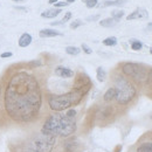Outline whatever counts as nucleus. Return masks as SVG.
I'll return each mask as SVG.
<instances>
[{"mask_svg":"<svg viewBox=\"0 0 152 152\" xmlns=\"http://www.w3.org/2000/svg\"><path fill=\"white\" fill-rule=\"evenodd\" d=\"M150 53H151V54H152V47H151V48H150Z\"/></svg>","mask_w":152,"mask_h":152,"instance_id":"36","label":"nucleus"},{"mask_svg":"<svg viewBox=\"0 0 152 152\" xmlns=\"http://www.w3.org/2000/svg\"><path fill=\"white\" fill-rule=\"evenodd\" d=\"M124 4H126V0H104L97 6L99 8H104V7H110V6H122Z\"/></svg>","mask_w":152,"mask_h":152,"instance_id":"11","label":"nucleus"},{"mask_svg":"<svg viewBox=\"0 0 152 152\" xmlns=\"http://www.w3.org/2000/svg\"><path fill=\"white\" fill-rule=\"evenodd\" d=\"M99 19V14H95V15H91V17H88L87 21H96V20Z\"/></svg>","mask_w":152,"mask_h":152,"instance_id":"29","label":"nucleus"},{"mask_svg":"<svg viewBox=\"0 0 152 152\" xmlns=\"http://www.w3.org/2000/svg\"><path fill=\"white\" fill-rule=\"evenodd\" d=\"M56 144V137L47 133L34 136L25 145L23 152H52Z\"/></svg>","mask_w":152,"mask_h":152,"instance_id":"5","label":"nucleus"},{"mask_svg":"<svg viewBox=\"0 0 152 152\" xmlns=\"http://www.w3.org/2000/svg\"><path fill=\"white\" fill-rule=\"evenodd\" d=\"M121 150H122V146H121V145H118V148L115 150V152H119Z\"/></svg>","mask_w":152,"mask_h":152,"instance_id":"32","label":"nucleus"},{"mask_svg":"<svg viewBox=\"0 0 152 152\" xmlns=\"http://www.w3.org/2000/svg\"><path fill=\"white\" fill-rule=\"evenodd\" d=\"M83 94L77 91V90H72L69 93L62 94V95H52L48 98V105L53 111L61 113L63 110H67L74 105H77L82 98Z\"/></svg>","mask_w":152,"mask_h":152,"instance_id":"3","label":"nucleus"},{"mask_svg":"<svg viewBox=\"0 0 152 152\" xmlns=\"http://www.w3.org/2000/svg\"><path fill=\"white\" fill-rule=\"evenodd\" d=\"M103 45L104 46H109V47H113L117 45V39L115 37H110V38H107L103 40Z\"/></svg>","mask_w":152,"mask_h":152,"instance_id":"21","label":"nucleus"},{"mask_svg":"<svg viewBox=\"0 0 152 152\" xmlns=\"http://www.w3.org/2000/svg\"><path fill=\"white\" fill-rule=\"evenodd\" d=\"M117 20L113 19V18H107V19H103L99 21V25L102 27H107V28H110V27H114L117 25Z\"/></svg>","mask_w":152,"mask_h":152,"instance_id":"16","label":"nucleus"},{"mask_svg":"<svg viewBox=\"0 0 152 152\" xmlns=\"http://www.w3.org/2000/svg\"><path fill=\"white\" fill-rule=\"evenodd\" d=\"M96 76H97V80L99 82H104L105 78H107V72L104 70L103 67H98L97 70H96Z\"/></svg>","mask_w":152,"mask_h":152,"instance_id":"18","label":"nucleus"},{"mask_svg":"<svg viewBox=\"0 0 152 152\" xmlns=\"http://www.w3.org/2000/svg\"><path fill=\"white\" fill-rule=\"evenodd\" d=\"M82 49H83V52H84L86 54H91V53H93L91 48H90V47H88L86 43H83V45H82Z\"/></svg>","mask_w":152,"mask_h":152,"instance_id":"26","label":"nucleus"},{"mask_svg":"<svg viewBox=\"0 0 152 152\" xmlns=\"http://www.w3.org/2000/svg\"><path fill=\"white\" fill-rule=\"evenodd\" d=\"M83 25V22H82V20L77 19V20H74L72 23H70V28L72 29H76V28H78L80 26H82Z\"/></svg>","mask_w":152,"mask_h":152,"instance_id":"24","label":"nucleus"},{"mask_svg":"<svg viewBox=\"0 0 152 152\" xmlns=\"http://www.w3.org/2000/svg\"><path fill=\"white\" fill-rule=\"evenodd\" d=\"M12 55H13V54H12L11 52H6V53H2L0 56L2 57V58H5V57H11Z\"/></svg>","mask_w":152,"mask_h":152,"instance_id":"30","label":"nucleus"},{"mask_svg":"<svg viewBox=\"0 0 152 152\" xmlns=\"http://www.w3.org/2000/svg\"><path fill=\"white\" fill-rule=\"evenodd\" d=\"M143 48V43L138 40H131V49L132 50H140Z\"/></svg>","mask_w":152,"mask_h":152,"instance_id":"22","label":"nucleus"},{"mask_svg":"<svg viewBox=\"0 0 152 152\" xmlns=\"http://www.w3.org/2000/svg\"><path fill=\"white\" fill-rule=\"evenodd\" d=\"M91 88V81L90 77L83 73H80L76 76L75 82H74V90H77L80 93H82L83 95H87V93L90 90Z\"/></svg>","mask_w":152,"mask_h":152,"instance_id":"7","label":"nucleus"},{"mask_svg":"<svg viewBox=\"0 0 152 152\" xmlns=\"http://www.w3.org/2000/svg\"><path fill=\"white\" fill-rule=\"evenodd\" d=\"M72 19V12H67L66 14H64V17H63V19L61 20V23L63 25L64 22H67V21H69V20Z\"/></svg>","mask_w":152,"mask_h":152,"instance_id":"25","label":"nucleus"},{"mask_svg":"<svg viewBox=\"0 0 152 152\" xmlns=\"http://www.w3.org/2000/svg\"><path fill=\"white\" fill-rule=\"evenodd\" d=\"M13 1H17V2H21V1H25V0H13Z\"/></svg>","mask_w":152,"mask_h":152,"instance_id":"35","label":"nucleus"},{"mask_svg":"<svg viewBox=\"0 0 152 152\" xmlns=\"http://www.w3.org/2000/svg\"><path fill=\"white\" fill-rule=\"evenodd\" d=\"M42 104V93L37 77L27 72L12 76L5 90V110L10 118L28 123L38 117Z\"/></svg>","mask_w":152,"mask_h":152,"instance_id":"1","label":"nucleus"},{"mask_svg":"<svg viewBox=\"0 0 152 152\" xmlns=\"http://www.w3.org/2000/svg\"><path fill=\"white\" fill-rule=\"evenodd\" d=\"M81 52V49L78 47H74V46H68L66 48V53L69 55H78Z\"/></svg>","mask_w":152,"mask_h":152,"instance_id":"20","label":"nucleus"},{"mask_svg":"<svg viewBox=\"0 0 152 152\" xmlns=\"http://www.w3.org/2000/svg\"><path fill=\"white\" fill-rule=\"evenodd\" d=\"M0 95H1V87H0Z\"/></svg>","mask_w":152,"mask_h":152,"instance_id":"37","label":"nucleus"},{"mask_svg":"<svg viewBox=\"0 0 152 152\" xmlns=\"http://www.w3.org/2000/svg\"><path fill=\"white\" fill-rule=\"evenodd\" d=\"M76 131V121L67 115H50L43 123L42 133L52 134L55 137H68Z\"/></svg>","mask_w":152,"mask_h":152,"instance_id":"2","label":"nucleus"},{"mask_svg":"<svg viewBox=\"0 0 152 152\" xmlns=\"http://www.w3.org/2000/svg\"><path fill=\"white\" fill-rule=\"evenodd\" d=\"M149 18V13L145 8H137L134 10L131 14H129L126 17V20H144V19H148Z\"/></svg>","mask_w":152,"mask_h":152,"instance_id":"8","label":"nucleus"},{"mask_svg":"<svg viewBox=\"0 0 152 152\" xmlns=\"http://www.w3.org/2000/svg\"><path fill=\"white\" fill-rule=\"evenodd\" d=\"M58 0H49V4H56Z\"/></svg>","mask_w":152,"mask_h":152,"instance_id":"33","label":"nucleus"},{"mask_svg":"<svg viewBox=\"0 0 152 152\" xmlns=\"http://www.w3.org/2000/svg\"><path fill=\"white\" fill-rule=\"evenodd\" d=\"M67 116L68 117H73V118H75L76 116V110H74V109H68V111H67Z\"/></svg>","mask_w":152,"mask_h":152,"instance_id":"28","label":"nucleus"},{"mask_svg":"<svg viewBox=\"0 0 152 152\" xmlns=\"http://www.w3.org/2000/svg\"><path fill=\"white\" fill-rule=\"evenodd\" d=\"M84 4H86V6L88 7V8H94L97 6V0H82Z\"/></svg>","mask_w":152,"mask_h":152,"instance_id":"23","label":"nucleus"},{"mask_svg":"<svg viewBox=\"0 0 152 152\" xmlns=\"http://www.w3.org/2000/svg\"><path fill=\"white\" fill-rule=\"evenodd\" d=\"M39 35H40V38H55V37H60L62 34L58 31L52 29V28H46V29H41Z\"/></svg>","mask_w":152,"mask_h":152,"instance_id":"10","label":"nucleus"},{"mask_svg":"<svg viewBox=\"0 0 152 152\" xmlns=\"http://www.w3.org/2000/svg\"><path fill=\"white\" fill-rule=\"evenodd\" d=\"M123 17H124V11H122V10H114L111 12V18L117 21H119Z\"/></svg>","mask_w":152,"mask_h":152,"instance_id":"19","label":"nucleus"},{"mask_svg":"<svg viewBox=\"0 0 152 152\" xmlns=\"http://www.w3.org/2000/svg\"><path fill=\"white\" fill-rule=\"evenodd\" d=\"M146 31H150V32H152V22H149V25L146 26Z\"/></svg>","mask_w":152,"mask_h":152,"instance_id":"31","label":"nucleus"},{"mask_svg":"<svg viewBox=\"0 0 152 152\" xmlns=\"http://www.w3.org/2000/svg\"><path fill=\"white\" fill-rule=\"evenodd\" d=\"M137 152H152V142H145L138 145Z\"/></svg>","mask_w":152,"mask_h":152,"instance_id":"17","label":"nucleus"},{"mask_svg":"<svg viewBox=\"0 0 152 152\" xmlns=\"http://www.w3.org/2000/svg\"><path fill=\"white\" fill-rule=\"evenodd\" d=\"M74 1H75V0H66L67 4H69V2H74Z\"/></svg>","mask_w":152,"mask_h":152,"instance_id":"34","label":"nucleus"},{"mask_svg":"<svg viewBox=\"0 0 152 152\" xmlns=\"http://www.w3.org/2000/svg\"><path fill=\"white\" fill-rule=\"evenodd\" d=\"M55 74L62 78H70L74 76V72L67 67H63V66H58L55 68Z\"/></svg>","mask_w":152,"mask_h":152,"instance_id":"9","label":"nucleus"},{"mask_svg":"<svg viewBox=\"0 0 152 152\" xmlns=\"http://www.w3.org/2000/svg\"><path fill=\"white\" fill-rule=\"evenodd\" d=\"M54 5H55L56 8H60V7H66V6H68L69 4H67L66 1H57L56 4H54Z\"/></svg>","mask_w":152,"mask_h":152,"instance_id":"27","label":"nucleus"},{"mask_svg":"<svg viewBox=\"0 0 152 152\" xmlns=\"http://www.w3.org/2000/svg\"><path fill=\"white\" fill-rule=\"evenodd\" d=\"M78 148V143H77V139L76 138H72V139H68L64 144V150L67 152H74Z\"/></svg>","mask_w":152,"mask_h":152,"instance_id":"13","label":"nucleus"},{"mask_svg":"<svg viewBox=\"0 0 152 152\" xmlns=\"http://www.w3.org/2000/svg\"><path fill=\"white\" fill-rule=\"evenodd\" d=\"M32 37H31V34H28V33H23L19 39V46L20 47H22V48H25V47H28L31 43H32Z\"/></svg>","mask_w":152,"mask_h":152,"instance_id":"14","label":"nucleus"},{"mask_svg":"<svg viewBox=\"0 0 152 152\" xmlns=\"http://www.w3.org/2000/svg\"><path fill=\"white\" fill-rule=\"evenodd\" d=\"M122 72L124 75L131 77L133 81H137V82H144L149 77L148 70L145 69V67H143L139 63L126 62L122 66Z\"/></svg>","mask_w":152,"mask_h":152,"instance_id":"6","label":"nucleus"},{"mask_svg":"<svg viewBox=\"0 0 152 152\" xmlns=\"http://www.w3.org/2000/svg\"><path fill=\"white\" fill-rule=\"evenodd\" d=\"M116 96H117L116 89H115V88H109V89L105 91L104 96H103V99H104L105 102H110V101L116 99Z\"/></svg>","mask_w":152,"mask_h":152,"instance_id":"15","label":"nucleus"},{"mask_svg":"<svg viewBox=\"0 0 152 152\" xmlns=\"http://www.w3.org/2000/svg\"><path fill=\"white\" fill-rule=\"evenodd\" d=\"M61 13V10L60 8H49V10H46L45 12L41 13V17L42 18H46V19H52V18H55L58 14Z\"/></svg>","mask_w":152,"mask_h":152,"instance_id":"12","label":"nucleus"},{"mask_svg":"<svg viewBox=\"0 0 152 152\" xmlns=\"http://www.w3.org/2000/svg\"><path fill=\"white\" fill-rule=\"evenodd\" d=\"M115 89L117 91L116 101L119 105H126L129 104L137 95V89L133 86L132 82H130L124 76H116L114 80Z\"/></svg>","mask_w":152,"mask_h":152,"instance_id":"4","label":"nucleus"}]
</instances>
